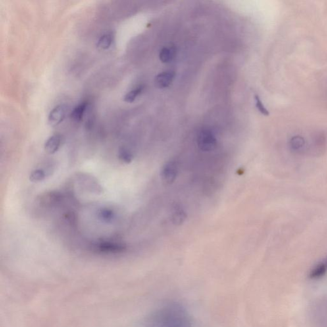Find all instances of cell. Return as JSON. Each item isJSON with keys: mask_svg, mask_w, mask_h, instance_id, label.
<instances>
[{"mask_svg": "<svg viewBox=\"0 0 327 327\" xmlns=\"http://www.w3.org/2000/svg\"><path fill=\"white\" fill-rule=\"evenodd\" d=\"M144 327H193L190 314L182 304L169 302L152 311Z\"/></svg>", "mask_w": 327, "mask_h": 327, "instance_id": "cell-1", "label": "cell"}, {"mask_svg": "<svg viewBox=\"0 0 327 327\" xmlns=\"http://www.w3.org/2000/svg\"><path fill=\"white\" fill-rule=\"evenodd\" d=\"M311 318L314 327H327V296L314 304L311 308Z\"/></svg>", "mask_w": 327, "mask_h": 327, "instance_id": "cell-2", "label": "cell"}, {"mask_svg": "<svg viewBox=\"0 0 327 327\" xmlns=\"http://www.w3.org/2000/svg\"><path fill=\"white\" fill-rule=\"evenodd\" d=\"M197 146L203 152H210L215 149L217 139L215 135L209 129H202L197 135Z\"/></svg>", "mask_w": 327, "mask_h": 327, "instance_id": "cell-3", "label": "cell"}, {"mask_svg": "<svg viewBox=\"0 0 327 327\" xmlns=\"http://www.w3.org/2000/svg\"><path fill=\"white\" fill-rule=\"evenodd\" d=\"M97 249L105 254H119L126 251L127 246L121 241L114 240L102 241L98 243Z\"/></svg>", "mask_w": 327, "mask_h": 327, "instance_id": "cell-4", "label": "cell"}, {"mask_svg": "<svg viewBox=\"0 0 327 327\" xmlns=\"http://www.w3.org/2000/svg\"><path fill=\"white\" fill-rule=\"evenodd\" d=\"M67 111V107L64 104H60L54 108L48 116V123L50 126L55 127L63 122Z\"/></svg>", "mask_w": 327, "mask_h": 327, "instance_id": "cell-5", "label": "cell"}, {"mask_svg": "<svg viewBox=\"0 0 327 327\" xmlns=\"http://www.w3.org/2000/svg\"><path fill=\"white\" fill-rule=\"evenodd\" d=\"M178 174V166L174 161L167 162L162 171V180L168 184H172Z\"/></svg>", "mask_w": 327, "mask_h": 327, "instance_id": "cell-6", "label": "cell"}, {"mask_svg": "<svg viewBox=\"0 0 327 327\" xmlns=\"http://www.w3.org/2000/svg\"><path fill=\"white\" fill-rule=\"evenodd\" d=\"M175 73L173 71H165L157 75L155 78V87L158 88H168L174 81Z\"/></svg>", "mask_w": 327, "mask_h": 327, "instance_id": "cell-7", "label": "cell"}, {"mask_svg": "<svg viewBox=\"0 0 327 327\" xmlns=\"http://www.w3.org/2000/svg\"><path fill=\"white\" fill-rule=\"evenodd\" d=\"M62 144V137L58 134L53 135L47 139L44 145L45 152L53 154L59 150Z\"/></svg>", "mask_w": 327, "mask_h": 327, "instance_id": "cell-8", "label": "cell"}, {"mask_svg": "<svg viewBox=\"0 0 327 327\" xmlns=\"http://www.w3.org/2000/svg\"><path fill=\"white\" fill-rule=\"evenodd\" d=\"M289 147L291 151L296 153L301 154L305 151L306 142L305 139L301 136L291 137L289 141Z\"/></svg>", "mask_w": 327, "mask_h": 327, "instance_id": "cell-9", "label": "cell"}, {"mask_svg": "<svg viewBox=\"0 0 327 327\" xmlns=\"http://www.w3.org/2000/svg\"><path fill=\"white\" fill-rule=\"evenodd\" d=\"M327 272V258L324 262H321L316 265L310 272V278L316 280L324 276Z\"/></svg>", "mask_w": 327, "mask_h": 327, "instance_id": "cell-10", "label": "cell"}, {"mask_svg": "<svg viewBox=\"0 0 327 327\" xmlns=\"http://www.w3.org/2000/svg\"><path fill=\"white\" fill-rule=\"evenodd\" d=\"M176 49L174 47H164L160 50L159 58L164 64L170 63L175 56Z\"/></svg>", "mask_w": 327, "mask_h": 327, "instance_id": "cell-11", "label": "cell"}, {"mask_svg": "<svg viewBox=\"0 0 327 327\" xmlns=\"http://www.w3.org/2000/svg\"><path fill=\"white\" fill-rule=\"evenodd\" d=\"M115 213L113 210L108 208H103L98 212L99 219L106 223H111L115 218Z\"/></svg>", "mask_w": 327, "mask_h": 327, "instance_id": "cell-12", "label": "cell"}, {"mask_svg": "<svg viewBox=\"0 0 327 327\" xmlns=\"http://www.w3.org/2000/svg\"><path fill=\"white\" fill-rule=\"evenodd\" d=\"M88 103L83 102L75 107L71 112V118L76 122H80L83 119L85 112L86 111Z\"/></svg>", "mask_w": 327, "mask_h": 327, "instance_id": "cell-13", "label": "cell"}, {"mask_svg": "<svg viewBox=\"0 0 327 327\" xmlns=\"http://www.w3.org/2000/svg\"><path fill=\"white\" fill-rule=\"evenodd\" d=\"M112 43V36L109 33H106L100 37L97 41V47L101 50H106L111 46Z\"/></svg>", "mask_w": 327, "mask_h": 327, "instance_id": "cell-14", "label": "cell"}, {"mask_svg": "<svg viewBox=\"0 0 327 327\" xmlns=\"http://www.w3.org/2000/svg\"><path fill=\"white\" fill-rule=\"evenodd\" d=\"M45 178H46V174L42 169H36L33 170L30 174V180L34 183L43 182Z\"/></svg>", "mask_w": 327, "mask_h": 327, "instance_id": "cell-15", "label": "cell"}, {"mask_svg": "<svg viewBox=\"0 0 327 327\" xmlns=\"http://www.w3.org/2000/svg\"><path fill=\"white\" fill-rule=\"evenodd\" d=\"M118 157L120 161L126 164L130 163L133 159V155L131 152L125 148H120L118 151Z\"/></svg>", "mask_w": 327, "mask_h": 327, "instance_id": "cell-16", "label": "cell"}, {"mask_svg": "<svg viewBox=\"0 0 327 327\" xmlns=\"http://www.w3.org/2000/svg\"><path fill=\"white\" fill-rule=\"evenodd\" d=\"M143 89V87H139L129 91L124 97V101L126 103H132L136 100L137 96H139L142 92Z\"/></svg>", "mask_w": 327, "mask_h": 327, "instance_id": "cell-17", "label": "cell"}, {"mask_svg": "<svg viewBox=\"0 0 327 327\" xmlns=\"http://www.w3.org/2000/svg\"><path fill=\"white\" fill-rule=\"evenodd\" d=\"M185 217L186 216H185V212L183 211L182 209L178 208V209H176L174 214H173V221H174V224H180L184 221Z\"/></svg>", "mask_w": 327, "mask_h": 327, "instance_id": "cell-18", "label": "cell"}, {"mask_svg": "<svg viewBox=\"0 0 327 327\" xmlns=\"http://www.w3.org/2000/svg\"><path fill=\"white\" fill-rule=\"evenodd\" d=\"M326 137L321 134L316 137L314 141V148L316 152H320L324 151L326 147Z\"/></svg>", "mask_w": 327, "mask_h": 327, "instance_id": "cell-19", "label": "cell"}, {"mask_svg": "<svg viewBox=\"0 0 327 327\" xmlns=\"http://www.w3.org/2000/svg\"><path fill=\"white\" fill-rule=\"evenodd\" d=\"M256 100V106L257 108L258 111L261 112L262 114H263V115L268 116L269 115V112L268 110L266 109V108L264 107L263 104L262 103L261 99H260V97L258 95L255 96Z\"/></svg>", "mask_w": 327, "mask_h": 327, "instance_id": "cell-20", "label": "cell"}]
</instances>
